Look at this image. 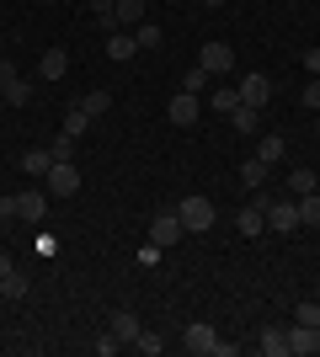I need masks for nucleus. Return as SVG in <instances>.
Segmentation results:
<instances>
[{"label": "nucleus", "mask_w": 320, "mask_h": 357, "mask_svg": "<svg viewBox=\"0 0 320 357\" xmlns=\"http://www.w3.org/2000/svg\"><path fill=\"white\" fill-rule=\"evenodd\" d=\"M176 219H182L187 235H203V229H213V203H208L203 192H192V197H182V203H176Z\"/></svg>", "instance_id": "obj_1"}, {"label": "nucleus", "mask_w": 320, "mask_h": 357, "mask_svg": "<svg viewBox=\"0 0 320 357\" xmlns=\"http://www.w3.org/2000/svg\"><path fill=\"white\" fill-rule=\"evenodd\" d=\"M267 229L273 235H294L299 229V197H273L267 203Z\"/></svg>", "instance_id": "obj_2"}, {"label": "nucleus", "mask_w": 320, "mask_h": 357, "mask_svg": "<svg viewBox=\"0 0 320 357\" xmlns=\"http://www.w3.org/2000/svg\"><path fill=\"white\" fill-rule=\"evenodd\" d=\"M43 187H48V197H75V192H80V171H75V160H54V171L43 176Z\"/></svg>", "instance_id": "obj_3"}, {"label": "nucleus", "mask_w": 320, "mask_h": 357, "mask_svg": "<svg viewBox=\"0 0 320 357\" xmlns=\"http://www.w3.org/2000/svg\"><path fill=\"white\" fill-rule=\"evenodd\" d=\"M213 342H219V331H213L208 320H192V326L182 331V347L192 357H213Z\"/></svg>", "instance_id": "obj_4"}, {"label": "nucleus", "mask_w": 320, "mask_h": 357, "mask_svg": "<svg viewBox=\"0 0 320 357\" xmlns=\"http://www.w3.org/2000/svg\"><path fill=\"white\" fill-rule=\"evenodd\" d=\"M166 118L176 123V128H192V123L203 118V102L192 96V91H176V96H171V107H166Z\"/></svg>", "instance_id": "obj_5"}, {"label": "nucleus", "mask_w": 320, "mask_h": 357, "mask_svg": "<svg viewBox=\"0 0 320 357\" xmlns=\"http://www.w3.org/2000/svg\"><path fill=\"white\" fill-rule=\"evenodd\" d=\"M198 64L208 75H229V70H235V48H229V43H203L198 48Z\"/></svg>", "instance_id": "obj_6"}, {"label": "nucleus", "mask_w": 320, "mask_h": 357, "mask_svg": "<svg viewBox=\"0 0 320 357\" xmlns=\"http://www.w3.org/2000/svg\"><path fill=\"white\" fill-rule=\"evenodd\" d=\"M182 235H187V229H182V219H176V208H171V213H155V219H150V240L160 245V251H166V245H176Z\"/></svg>", "instance_id": "obj_7"}, {"label": "nucleus", "mask_w": 320, "mask_h": 357, "mask_svg": "<svg viewBox=\"0 0 320 357\" xmlns=\"http://www.w3.org/2000/svg\"><path fill=\"white\" fill-rule=\"evenodd\" d=\"M235 91H241V102H245V107H257V112H261V107H267V96H273V80L251 70V75H245V80H241Z\"/></svg>", "instance_id": "obj_8"}, {"label": "nucleus", "mask_w": 320, "mask_h": 357, "mask_svg": "<svg viewBox=\"0 0 320 357\" xmlns=\"http://www.w3.org/2000/svg\"><path fill=\"white\" fill-rule=\"evenodd\" d=\"M48 213V187H27V192H16V219H43Z\"/></svg>", "instance_id": "obj_9"}, {"label": "nucleus", "mask_w": 320, "mask_h": 357, "mask_svg": "<svg viewBox=\"0 0 320 357\" xmlns=\"http://www.w3.org/2000/svg\"><path fill=\"white\" fill-rule=\"evenodd\" d=\"M320 352V326H289V357H315Z\"/></svg>", "instance_id": "obj_10"}, {"label": "nucleus", "mask_w": 320, "mask_h": 357, "mask_svg": "<svg viewBox=\"0 0 320 357\" xmlns=\"http://www.w3.org/2000/svg\"><path fill=\"white\" fill-rule=\"evenodd\" d=\"M102 48H107V59H112V64H123V59H134V54H139L134 32H123V27H118V32H107V43H102Z\"/></svg>", "instance_id": "obj_11"}, {"label": "nucleus", "mask_w": 320, "mask_h": 357, "mask_svg": "<svg viewBox=\"0 0 320 357\" xmlns=\"http://www.w3.org/2000/svg\"><path fill=\"white\" fill-rule=\"evenodd\" d=\"M257 347L267 357H289V331H283V326H261L257 331Z\"/></svg>", "instance_id": "obj_12"}, {"label": "nucleus", "mask_w": 320, "mask_h": 357, "mask_svg": "<svg viewBox=\"0 0 320 357\" xmlns=\"http://www.w3.org/2000/svg\"><path fill=\"white\" fill-rule=\"evenodd\" d=\"M107 331H112L118 342H139V331H144V326H139V314H134V310H118V314H112V326H107Z\"/></svg>", "instance_id": "obj_13"}, {"label": "nucleus", "mask_w": 320, "mask_h": 357, "mask_svg": "<svg viewBox=\"0 0 320 357\" xmlns=\"http://www.w3.org/2000/svg\"><path fill=\"white\" fill-rule=\"evenodd\" d=\"M64 70H70V54H64V48H48L43 59H38V75H43V80H64Z\"/></svg>", "instance_id": "obj_14"}, {"label": "nucleus", "mask_w": 320, "mask_h": 357, "mask_svg": "<svg viewBox=\"0 0 320 357\" xmlns=\"http://www.w3.org/2000/svg\"><path fill=\"white\" fill-rule=\"evenodd\" d=\"M235 229H241L245 240H257L261 229H267V213H261V208H251V203H245V208L235 213Z\"/></svg>", "instance_id": "obj_15"}, {"label": "nucleus", "mask_w": 320, "mask_h": 357, "mask_svg": "<svg viewBox=\"0 0 320 357\" xmlns=\"http://www.w3.org/2000/svg\"><path fill=\"white\" fill-rule=\"evenodd\" d=\"M112 22L118 27H139L144 22V0H112Z\"/></svg>", "instance_id": "obj_16"}, {"label": "nucleus", "mask_w": 320, "mask_h": 357, "mask_svg": "<svg viewBox=\"0 0 320 357\" xmlns=\"http://www.w3.org/2000/svg\"><path fill=\"white\" fill-rule=\"evenodd\" d=\"M267 176H273V165H267V160H257V155H251V160L241 165V187H245V192H257V187H261Z\"/></svg>", "instance_id": "obj_17"}, {"label": "nucleus", "mask_w": 320, "mask_h": 357, "mask_svg": "<svg viewBox=\"0 0 320 357\" xmlns=\"http://www.w3.org/2000/svg\"><path fill=\"white\" fill-rule=\"evenodd\" d=\"M22 171H27V176H48V171H54V149H27V155H22Z\"/></svg>", "instance_id": "obj_18"}, {"label": "nucleus", "mask_w": 320, "mask_h": 357, "mask_svg": "<svg viewBox=\"0 0 320 357\" xmlns=\"http://www.w3.org/2000/svg\"><path fill=\"white\" fill-rule=\"evenodd\" d=\"M283 155H289V144H283L277 134H267V139L257 144V160H267V165H283Z\"/></svg>", "instance_id": "obj_19"}, {"label": "nucleus", "mask_w": 320, "mask_h": 357, "mask_svg": "<svg viewBox=\"0 0 320 357\" xmlns=\"http://www.w3.org/2000/svg\"><path fill=\"white\" fill-rule=\"evenodd\" d=\"M315 187H320L315 171H289V197H310Z\"/></svg>", "instance_id": "obj_20"}, {"label": "nucleus", "mask_w": 320, "mask_h": 357, "mask_svg": "<svg viewBox=\"0 0 320 357\" xmlns=\"http://www.w3.org/2000/svg\"><path fill=\"white\" fill-rule=\"evenodd\" d=\"M257 123H261V112H257V107H235V112H229V128H241V134H257Z\"/></svg>", "instance_id": "obj_21"}, {"label": "nucleus", "mask_w": 320, "mask_h": 357, "mask_svg": "<svg viewBox=\"0 0 320 357\" xmlns=\"http://www.w3.org/2000/svg\"><path fill=\"white\" fill-rule=\"evenodd\" d=\"M80 112H86V118H102V112H107V107H112V96H107V91H86V96H80Z\"/></svg>", "instance_id": "obj_22"}, {"label": "nucleus", "mask_w": 320, "mask_h": 357, "mask_svg": "<svg viewBox=\"0 0 320 357\" xmlns=\"http://www.w3.org/2000/svg\"><path fill=\"white\" fill-rule=\"evenodd\" d=\"M235 107H241V91H235V86H219V91H213V112H224V118H229Z\"/></svg>", "instance_id": "obj_23"}, {"label": "nucleus", "mask_w": 320, "mask_h": 357, "mask_svg": "<svg viewBox=\"0 0 320 357\" xmlns=\"http://www.w3.org/2000/svg\"><path fill=\"white\" fill-rule=\"evenodd\" d=\"M134 43H139V48H160L166 38H160V27H155V22H139V27H134Z\"/></svg>", "instance_id": "obj_24"}, {"label": "nucleus", "mask_w": 320, "mask_h": 357, "mask_svg": "<svg viewBox=\"0 0 320 357\" xmlns=\"http://www.w3.org/2000/svg\"><path fill=\"white\" fill-rule=\"evenodd\" d=\"M6 102H11V107H27V102H32V80H22V75H16L11 86H6Z\"/></svg>", "instance_id": "obj_25"}, {"label": "nucleus", "mask_w": 320, "mask_h": 357, "mask_svg": "<svg viewBox=\"0 0 320 357\" xmlns=\"http://www.w3.org/2000/svg\"><path fill=\"white\" fill-rule=\"evenodd\" d=\"M86 128H91V118H86L80 107H70V112H64V134H70V139H80Z\"/></svg>", "instance_id": "obj_26"}, {"label": "nucleus", "mask_w": 320, "mask_h": 357, "mask_svg": "<svg viewBox=\"0 0 320 357\" xmlns=\"http://www.w3.org/2000/svg\"><path fill=\"white\" fill-rule=\"evenodd\" d=\"M294 326H320V298H305V304L294 310Z\"/></svg>", "instance_id": "obj_27"}, {"label": "nucleus", "mask_w": 320, "mask_h": 357, "mask_svg": "<svg viewBox=\"0 0 320 357\" xmlns=\"http://www.w3.org/2000/svg\"><path fill=\"white\" fill-rule=\"evenodd\" d=\"M203 86H208V70H203V64H192V70L182 75V91H192V96H203Z\"/></svg>", "instance_id": "obj_28"}, {"label": "nucleus", "mask_w": 320, "mask_h": 357, "mask_svg": "<svg viewBox=\"0 0 320 357\" xmlns=\"http://www.w3.org/2000/svg\"><path fill=\"white\" fill-rule=\"evenodd\" d=\"M299 224H320V192L299 197Z\"/></svg>", "instance_id": "obj_29"}, {"label": "nucleus", "mask_w": 320, "mask_h": 357, "mask_svg": "<svg viewBox=\"0 0 320 357\" xmlns=\"http://www.w3.org/2000/svg\"><path fill=\"white\" fill-rule=\"evenodd\" d=\"M0 283H6V298H27V272H11V278H0Z\"/></svg>", "instance_id": "obj_30"}, {"label": "nucleus", "mask_w": 320, "mask_h": 357, "mask_svg": "<svg viewBox=\"0 0 320 357\" xmlns=\"http://www.w3.org/2000/svg\"><path fill=\"white\" fill-rule=\"evenodd\" d=\"M48 149H54V160H70V149H75V139H70V134H59V139H54Z\"/></svg>", "instance_id": "obj_31"}, {"label": "nucleus", "mask_w": 320, "mask_h": 357, "mask_svg": "<svg viewBox=\"0 0 320 357\" xmlns=\"http://www.w3.org/2000/svg\"><path fill=\"white\" fill-rule=\"evenodd\" d=\"M134 347H139V352H160V336H155V331H139Z\"/></svg>", "instance_id": "obj_32"}, {"label": "nucleus", "mask_w": 320, "mask_h": 357, "mask_svg": "<svg viewBox=\"0 0 320 357\" xmlns=\"http://www.w3.org/2000/svg\"><path fill=\"white\" fill-rule=\"evenodd\" d=\"M118 347H123V342H118V336H112V331H107V336H96V352H102V357H112V352H118Z\"/></svg>", "instance_id": "obj_33"}, {"label": "nucleus", "mask_w": 320, "mask_h": 357, "mask_svg": "<svg viewBox=\"0 0 320 357\" xmlns=\"http://www.w3.org/2000/svg\"><path fill=\"white\" fill-rule=\"evenodd\" d=\"M305 107H320V75H310V86H305Z\"/></svg>", "instance_id": "obj_34"}, {"label": "nucleus", "mask_w": 320, "mask_h": 357, "mask_svg": "<svg viewBox=\"0 0 320 357\" xmlns=\"http://www.w3.org/2000/svg\"><path fill=\"white\" fill-rule=\"evenodd\" d=\"M305 70H310V75H320V43H315V48L305 54Z\"/></svg>", "instance_id": "obj_35"}, {"label": "nucleus", "mask_w": 320, "mask_h": 357, "mask_svg": "<svg viewBox=\"0 0 320 357\" xmlns=\"http://www.w3.org/2000/svg\"><path fill=\"white\" fill-rule=\"evenodd\" d=\"M11 80H16V64H11V59H0V86H11Z\"/></svg>", "instance_id": "obj_36"}, {"label": "nucleus", "mask_w": 320, "mask_h": 357, "mask_svg": "<svg viewBox=\"0 0 320 357\" xmlns=\"http://www.w3.org/2000/svg\"><path fill=\"white\" fill-rule=\"evenodd\" d=\"M0 219H16V192H11V197H0Z\"/></svg>", "instance_id": "obj_37"}, {"label": "nucleus", "mask_w": 320, "mask_h": 357, "mask_svg": "<svg viewBox=\"0 0 320 357\" xmlns=\"http://www.w3.org/2000/svg\"><path fill=\"white\" fill-rule=\"evenodd\" d=\"M11 272H16V261H11L6 251H0V278H11Z\"/></svg>", "instance_id": "obj_38"}, {"label": "nucleus", "mask_w": 320, "mask_h": 357, "mask_svg": "<svg viewBox=\"0 0 320 357\" xmlns=\"http://www.w3.org/2000/svg\"><path fill=\"white\" fill-rule=\"evenodd\" d=\"M203 6H208V11H213V6H224V0H203Z\"/></svg>", "instance_id": "obj_39"}, {"label": "nucleus", "mask_w": 320, "mask_h": 357, "mask_svg": "<svg viewBox=\"0 0 320 357\" xmlns=\"http://www.w3.org/2000/svg\"><path fill=\"white\" fill-rule=\"evenodd\" d=\"M0 102H6V86H0Z\"/></svg>", "instance_id": "obj_40"}, {"label": "nucleus", "mask_w": 320, "mask_h": 357, "mask_svg": "<svg viewBox=\"0 0 320 357\" xmlns=\"http://www.w3.org/2000/svg\"><path fill=\"white\" fill-rule=\"evenodd\" d=\"M315 192H320V187H315Z\"/></svg>", "instance_id": "obj_41"}]
</instances>
